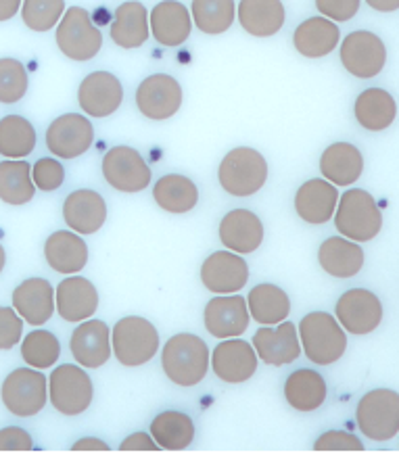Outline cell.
<instances>
[{
    "instance_id": "cell-1",
    "label": "cell",
    "mask_w": 399,
    "mask_h": 453,
    "mask_svg": "<svg viewBox=\"0 0 399 453\" xmlns=\"http://www.w3.org/2000/svg\"><path fill=\"white\" fill-rule=\"evenodd\" d=\"M161 368L173 385H199L210 370V347L196 334H173L161 351Z\"/></svg>"
},
{
    "instance_id": "cell-2",
    "label": "cell",
    "mask_w": 399,
    "mask_h": 453,
    "mask_svg": "<svg viewBox=\"0 0 399 453\" xmlns=\"http://www.w3.org/2000/svg\"><path fill=\"white\" fill-rule=\"evenodd\" d=\"M303 356L316 365L337 364L347 351V334L337 318L326 311H311L297 328Z\"/></svg>"
},
{
    "instance_id": "cell-3",
    "label": "cell",
    "mask_w": 399,
    "mask_h": 453,
    "mask_svg": "<svg viewBox=\"0 0 399 453\" xmlns=\"http://www.w3.org/2000/svg\"><path fill=\"white\" fill-rule=\"evenodd\" d=\"M334 226L341 236L354 242H370L383 228V213L377 199L364 188H349L339 195Z\"/></svg>"
},
{
    "instance_id": "cell-4",
    "label": "cell",
    "mask_w": 399,
    "mask_h": 453,
    "mask_svg": "<svg viewBox=\"0 0 399 453\" xmlns=\"http://www.w3.org/2000/svg\"><path fill=\"white\" fill-rule=\"evenodd\" d=\"M218 182L233 196H253L268 182V161L251 147L228 150L218 167Z\"/></svg>"
},
{
    "instance_id": "cell-5",
    "label": "cell",
    "mask_w": 399,
    "mask_h": 453,
    "mask_svg": "<svg viewBox=\"0 0 399 453\" xmlns=\"http://www.w3.org/2000/svg\"><path fill=\"white\" fill-rule=\"evenodd\" d=\"M159 351V333L141 316H126L111 330V353L126 368H141Z\"/></svg>"
},
{
    "instance_id": "cell-6",
    "label": "cell",
    "mask_w": 399,
    "mask_h": 453,
    "mask_svg": "<svg viewBox=\"0 0 399 453\" xmlns=\"http://www.w3.org/2000/svg\"><path fill=\"white\" fill-rule=\"evenodd\" d=\"M0 399L4 408L17 418L36 416L49 403V379L42 370L17 368L3 380Z\"/></svg>"
},
{
    "instance_id": "cell-7",
    "label": "cell",
    "mask_w": 399,
    "mask_h": 453,
    "mask_svg": "<svg viewBox=\"0 0 399 453\" xmlns=\"http://www.w3.org/2000/svg\"><path fill=\"white\" fill-rule=\"evenodd\" d=\"M57 46L67 59L84 63L95 59L103 49V34L82 7H69L57 23Z\"/></svg>"
},
{
    "instance_id": "cell-8",
    "label": "cell",
    "mask_w": 399,
    "mask_h": 453,
    "mask_svg": "<svg viewBox=\"0 0 399 453\" xmlns=\"http://www.w3.org/2000/svg\"><path fill=\"white\" fill-rule=\"evenodd\" d=\"M357 428L370 441H391L399 433V395L393 388H374L356 410Z\"/></svg>"
},
{
    "instance_id": "cell-9",
    "label": "cell",
    "mask_w": 399,
    "mask_h": 453,
    "mask_svg": "<svg viewBox=\"0 0 399 453\" xmlns=\"http://www.w3.org/2000/svg\"><path fill=\"white\" fill-rule=\"evenodd\" d=\"M92 397H95V387L82 365H57L49 376V402L63 416L73 418L84 414L90 408Z\"/></svg>"
},
{
    "instance_id": "cell-10",
    "label": "cell",
    "mask_w": 399,
    "mask_h": 453,
    "mask_svg": "<svg viewBox=\"0 0 399 453\" xmlns=\"http://www.w3.org/2000/svg\"><path fill=\"white\" fill-rule=\"evenodd\" d=\"M383 303L372 290L351 288L343 293L334 305V318L343 326L345 333L366 336L374 333L383 322Z\"/></svg>"
},
{
    "instance_id": "cell-11",
    "label": "cell",
    "mask_w": 399,
    "mask_h": 453,
    "mask_svg": "<svg viewBox=\"0 0 399 453\" xmlns=\"http://www.w3.org/2000/svg\"><path fill=\"white\" fill-rule=\"evenodd\" d=\"M103 176L111 188L119 193H141L151 184V167L144 164L142 155L132 147H113L103 157Z\"/></svg>"
},
{
    "instance_id": "cell-12",
    "label": "cell",
    "mask_w": 399,
    "mask_h": 453,
    "mask_svg": "<svg viewBox=\"0 0 399 453\" xmlns=\"http://www.w3.org/2000/svg\"><path fill=\"white\" fill-rule=\"evenodd\" d=\"M341 63L354 78H377L387 65V46L377 34L351 32L341 42Z\"/></svg>"
},
{
    "instance_id": "cell-13",
    "label": "cell",
    "mask_w": 399,
    "mask_h": 453,
    "mask_svg": "<svg viewBox=\"0 0 399 453\" xmlns=\"http://www.w3.org/2000/svg\"><path fill=\"white\" fill-rule=\"evenodd\" d=\"M182 86L167 73H153L144 78L136 90V107L147 119L164 121L180 111Z\"/></svg>"
},
{
    "instance_id": "cell-14",
    "label": "cell",
    "mask_w": 399,
    "mask_h": 453,
    "mask_svg": "<svg viewBox=\"0 0 399 453\" xmlns=\"http://www.w3.org/2000/svg\"><path fill=\"white\" fill-rule=\"evenodd\" d=\"M95 142V127L80 113H65L57 118L46 130V149L59 159H76L90 150Z\"/></svg>"
},
{
    "instance_id": "cell-15",
    "label": "cell",
    "mask_w": 399,
    "mask_h": 453,
    "mask_svg": "<svg viewBox=\"0 0 399 453\" xmlns=\"http://www.w3.org/2000/svg\"><path fill=\"white\" fill-rule=\"evenodd\" d=\"M257 353L251 342L239 339H222V342L211 351L210 364L213 374L228 385H242L251 380L257 372Z\"/></svg>"
},
{
    "instance_id": "cell-16",
    "label": "cell",
    "mask_w": 399,
    "mask_h": 453,
    "mask_svg": "<svg viewBox=\"0 0 399 453\" xmlns=\"http://www.w3.org/2000/svg\"><path fill=\"white\" fill-rule=\"evenodd\" d=\"M78 103L88 118H109L124 103V86H121L118 75L109 72H92L80 84Z\"/></svg>"
},
{
    "instance_id": "cell-17",
    "label": "cell",
    "mask_w": 399,
    "mask_h": 453,
    "mask_svg": "<svg viewBox=\"0 0 399 453\" xmlns=\"http://www.w3.org/2000/svg\"><path fill=\"white\" fill-rule=\"evenodd\" d=\"M253 349L262 362L274 365V368L293 364L302 356L297 326L288 319H282L274 326H262L253 334Z\"/></svg>"
},
{
    "instance_id": "cell-18",
    "label": "cell",
    "mask_w": 399,
    "mask_h": 453,
    "mask_svg": "<svg viewBox=\"0 0 399 453\" xmlns=\"http://www.w3.org/2000/svg\"><path fill=\"white\" fill-rule=\"evenodd\" d=\"M203 322L207 333L216 339H234L245 334L251 322L247 310V299L241 295H218L205 305Z\"/></svg>"
},
{
    "instance_id": "cell-19",
    "label": "cell",
    "mask_w": 399,
    "mask_h": 453,
    "mask_svg": "<svg viewBox=\"0 0 399 453\" xmlns=\"http://www.w3.org/2000/svg\"><path fill=\"white\" fill-rule=\"evenodd\" d=\"M201 282L216 295H234L249 282V265L239 253L216 251L201 265Z\"/></svg>"
},
{
    "instance_id": "cell-20",
    "label": "cell",
    "mask_w": 399,
    "mask_h": 453,
    "mask_svg": "<svg viewBox=\"0 0 399 453\" xmlns=\"http://www.w3.org/2000/svg\"><path fill=\"white\" fill-rule=\"evenodd\" d=\"M69 349L82 368H103L111 357V330L103 319H84L72 333Z\"/></svg>"
},
{
    "instance_id": "cell-21",
    "label": "cell",
    "mask_w": 399,
    "mask_h": 453,
    "mask_svg": "<svg viewBox=\"0 0 399 453\" xmlns=\"http://www.w3.org/2000/svg\"><path fill=\"white\" fill-rule=\"evenodd\" d=\"M98 310V290L88 278L67 276L55 288V311L65 322H84Z\"/></svg>"
},
{
    "instance_id": "cell-22",
    "label": "cell",
    "mask_w": 399,
    "mask_h": 453,
    "mask_svg": "<svg viewBox=\"0 0 399 453\" xmlns=\"http://www.w3.org/2000/svg\"><path fill=\"white\" fill-rule=\"evenodd\" d=\"M63 219L80 236L96 234L107 222V203L96 190H73L63 203Z\"/></svg>"
},
{
    "instance_id": "cell-23",
    "label": "cell",
    "mask_w": 399,
    "mask_h": 453,
    "mask_svg": "<svg viewBox=\"0 0 399 453\" xmlns=\"http://www.w3.org/2000/svg\"><path fill=\"white\" fill-rule=\"evenodd\" d=\"M219 242L228 251L247 255L257 251L264 242V224L249 209H233L222 218L218 228Z\"/></svg>"
},
{
    "instance_id": "cell-24",
    "label": "cell",
    "mask_w": 399,
    "mask_h": 453,
    "mask_svg": "<svg viewBox=\"0 0 399 453\" xmlns=\"http://www.w3.org/2000/svg\"><path fill=\"white\" fill-rule=\"evenodd\" d=\"M13 310L30 326H42L55 313V288L46 278H27L13 290Z\"/></svg>"
},
{
    "instance_id": "cell-25",
    "label": "cell",
    "mask_w": 399,
    "mask_h": 453,
    "mask_svg": "<svg viewBox=\"0 0 399 453\" xmlns=\"http://www.w3.org/2000/svg\"><path fill=\"white\" fill-rule=\"evenodd\" d=\"M190 11L178 0H161L149 13V32L161 46H180L190 38Z\"/></svg>"
},
{
    "instance_id": "cell-26",
    "label": "cell",
    "mask_w": 399,
    "mask_h": 453,
    "mask_svg": "<svg viewBox=\"0 0 399 453\" xmlns=\"http://www.w3.org/2000/svg\"><path fill=\"white\" fill-rule=\"evenodd\" d=\"M339 203L337 186L324 178H314L302 184L295 195V211L303 222L320 226L331 222Z\"/></svg>"
},
{
    "instance_id": "cell-27",
    "label": "cell",
    "mask_w": 399,
    "mask_h": 453,
    "mask_svg": "<svg viewBox=\"0 0 399 453\" xmlns=\"http://www.w3.org/2000/svg\"><path fill=\"white\" fill-rule=\"evenodd\" d=\"M46 264L59 274H78L88 264V245L73 230H59L44 242Z\"/></svg>"
},
{
    "instance_id": "cell-28",
    "label": "cell",
    "mask_w": 399,
    "mask_h": 453,
    "mask_svg": "<svg viewBox=\"0 0 399 453\" xmlns=\"http://www.w3.org/2000/svg\"><path fill=\"white\" fill-rule=\"evenodd\" d=\"M236 17L247 34L256 38H270L282 30L287 11L282 0H241Z\"/></svg>"
},
{
    "instance_id": "cell-29",
    "label": "cell",
    "mask_w": 399,
    "mask_h": 453,
    "mask_svg": "<svg viewBox=\"0 0 399 453\" xmlns=\"http://www.w3.org/2000/svg\"><path fill=\"white\" fill-rule=\"evenodd\" d=\"M364 249L360 242L345 236H331L318 249V264L334 278H354L364 268Z\"/></svg>"
},
{
    "instance_id": "cell-30",
    "label": "cell",
    "mask_w": 399,
    "mask_h": 453,
    "mask_svg": "<svg viewBox=\"0 0 399 453\" xmlns=\"http://www.w3.org/2000/svg\"><path fill=\"white\" fill-rule=\"evenodd\" d=\"M339 40V26L326 17H310V19L299 23L293 34L295 50L308 59H320V57L331 55L337 49Z\"/></svg>"
},
{
    "instance_id": "cell-31",
    "label": "cell",
    "mask_w": 399,
    "mask_h": 453,
    "mask_svg": "<svg viewBox=\"0 0 399 453\" xmlns=\"http://www.w3.org/2000/svg\"><path fill=\"white\" fill-rule=\"evenodd\" d=\"M320 172L324 180L334 186H351L364 172V157L351 142H334L320 157Z\"/></svg>"
},
{
    "instance_id": "cell-32",
    "label": "cell",
    "mask_w": 399,
    "mask_h": 453,
    "mask_svg": "<svg viewBox=\"0 0 399 453\" xmlns=\"http://www.w3.org/2000/svg\"><path fill=\"white\" fill-rule=\"evenodd\" d=\"M149 32V11L138 0H128L119 4L115 11V19L111 23V40L119 49L134 50L147 42Z\"/></svg>"
},
{
    "instance_id": "cell-33",
    "label": "cell",
    "mask_w": 399,
    "mask_h": 453,
    "mask_svg": "<svg viewBox=\"0 0 399 453\" xmlns=\"http://www.w3.org/2000/svg\"><path fill=\"white\" fill-rule=\"evenodd\" d=\"M326 380L311 368L295 370L285 380V399L297 411H316L326 402Z\"/></svg>"
},
{
    "instance_id": "cell-34",
    "label": "cell",
    "mask_w": 399,
    "mask_h": 453,
    "mask_svg": "<svg viewBox=\"0 0 399 453\" xmlns=\"http://www.w3.org/2000/svg\"><path fill=\"white\" fill-rule=\"evenodd\" d=\"M354 115L364 130L385 132L397 118V103L385 88H368L356 98Z\"/></svg>"
},
{
    "instance_id": "cell-35",
    "label": "cell",
    "mask_w": 399,
    "mask_h": 453,
    "mask_svg": "<svg viewBox=\"0 0 399 453\" xmlns=\"http://www.w3.org/2000/svg\"><path fill=\"white\" fill-rule=\"evenodd\" d=\"M249 316L256 319L262 326H274L282 322L291 313V299H288L287 290L270 282H262L257 287L249 290L247 297Z\"/></svg>"
},
{
    "instance_id": "cell-36",
    "label": "cell",
    "mask_w": 399,
    "mask_h": 453,
    "mask_svg": "<svg viewBox=\"0 0 399 453\" xmlns=\"http://www.w3.org/2000/svg\"><path fill=\"white\" fill-rule=\"evenodd\" d=\"M153 199L157 205L173 216L193 211L199 203V188L193 180L182 176V173H167L159 178L153 186Z\"/></svg>"
},
{
    "instance_id": "cell-37",
    "label": "cell",
    "mask_w": 399,
    "mask_h": 453,
    "mask_svg": "<svg viewBox=\"0 0 399 453\" xmlns=\"http://www.w3.org/2000/svg\"><path fill=\"white\" fill-rule=\"evenodd\" d=\"M151 437L159 449L182 451L193 445L195 441V422L184 411L167 410L153 418Z\"/></svg>"
},
{
    "instance_id": "cell-38",
    "label": "cell",
    "mask_w": 399,
    "mask_h": 453,
    "mask_svg": "<svg viewBox=\"0 0 399 453\" xmlns=\"http://www.w3.org/2000/svg\"><path fill=\"white\" fill-rule=\"evenodd\" d=\"M36 195L32 165L23 159L0 161V201L7 205H26Z\"/></svg>"
},
{
    "instance_id": "cell-39",
    "label": "cell",
    "mask_w": 399,
    "mask_h": 453,
    "mask_svg": "<svg viewBox=\"0 0 399 453\" xmlns=\"http://www.w3.org/2000/svg\"><path fill=\"white\" fill-rule=\"evenodd\" d=\"M36 130L32 121L21 115H7L0 119V155L7 159H23L36 149Z\"/></svg>"
},
{
    "instance_id": "cell-40",
    "label": "cell",
    "mask_w": 399,
    "mask_h": 453,
    "mask_svg": "<svg viewBox=\"0 0 399 453\" xmlns=\"http://www.w3.org/2000/svg\"><path fill=\"white\" fill-rule=\"evenodd\" d=\"M190 19L207 36L226 34L236 19L234 0H193Z\"/></svg>"
},
{
    "instance_id": "cell-41",
    "label": "cell",
    "mask_w": 399,
    "mask_h": 453,
    "mask_svg": "<svg viewBox=\"0 0 399 453\" xmlns=\"http://www.w3.org/2000/svg\"><path fill=\"white\" fill-rule=\"evenodd\" d=\"M61 356V342L53 333L49 330H36L34 328L26 339L21 341V357L30 368L46 370L53 368L59 362Z\"/></svg>"
},
{
    "instance_id": "cell-42",
    "label": "cell",
    "mask_w": 399,
    "mask_h": 453,
    "mask_svg": "<svg viewBox=\"0 0 399 453\" xmlns=\"http://www.w3.org/2000/svg\"><path fill=\"white\" fill-rule=\"evenodd\" d=\"M65 13V0H23L21 19L32 32H50Z\"/></svg>"
},
{
    "instance_id": "cell-43",
    "label": "cell",
    "mask_w": 399,
    "mask_h": 453,
    "mask_svg": "<svg viewBox=\"0 0 399 453\" xmlns=\"http://www.w3.org/2000/svg\"><path fill=\"white\" fill-rule=\"evenodd\" d=\"M27 72L21 61L4 57L0 59V103H19L27 92Z\"/></svg>"
},
{
    "instance_id": "cell-44",
    "label": "cell",
    "mask_w": 399,
    "mask_h": 453,
    "mask_svg": "<svg viewBox=\"0 0 399 453\" xmlns=\"http://www.w3.org/2000/svg\"><path fill=\"white\" fill-rule=\"evenodd\" d=\"M32 182L42 193H53L59 190L65 182V167L53 157H42L32 165Z\"/></svg>"
},
{
    "instance_id": "cell-45",
    "label": "cell",
    "mask_w": 399,
    "mask_h": 453,
    "mask_svg": "<svg viewBox=\"0 0 399 453\" xmlns=\"http://www.w3.org/2000/svg\"><path fill=\"white\" fill-rule=\"evenodd\" d=\"M23 336V318L13 307H0V351L19 345Z\"/></svg>"
},
{
    "instance_id": "cell-46",
    "label": "cell",
    "mask_w": 399,
    "mask_h": 453,
    "mask_svg": "<svg viewBox=\"0 0 399 453\" xmlns=\"http://www.w3.org/2000/svg\"><path fill=\"white\" fill-rule=\"evenodd\" d=\"M314 451H364V443L356 434L345 431H328L318 437Z\"/></svg>"
},
{
    "instance_id": "cell-47",
    "label": "cell",
    "mask_w": 399,
    "mask_h": 453,
    "mask_svg": "<svg viewBox=\"0 0 399 453\" xmlns=\"http://www.w3.org/2000/svg\"><path fill=\"white\" fill-rule=\"evenodd\" d=\"M362 0H316V9L322 17L334 23L354 19V15L360 11Z\"/></svg>"
},
{
    "instance_id": "cell-48",
    "label": "cell",
    "mask_w": 399,
    "mask_h": 453,
    "mask_svg": "<svg viewBox=\"0 0 399 453\" xmlns=\"http://www.w3.org/2000/svg\"><path fill=\"white\" fill-rule=\"evenodd\" d=\"M34 439L26 428L4 426L0 428V451H32Z\"/></svg>"
},
{
    "instance_id": "cell-49",
    "label": "cell",
    "mask_w": 399,
    "mask_h": 453,
    "mask_svg": "<svg viewBox=\"0 0 399 453\" xmlns=\"http://www.w3.org/2000/svg\"><path fill=\"white\" fill-rule=\"evenodd\" d=\"M119 451H161V449L153 441L151 434L134 433L119 445Z\"/></svg>"
},
{
    "instance_id": "cell-50",
    "label": "cell",
    "mask_w": 399,
    "mask_h": 453,
    "mask_svg": "<svg viewBox=\"0 0 399 453\" xmlns=\"http://www.w3.org/2000/svg\"><path fill=\"white\" fill-rule=\"evenodd\" d=\"M72 451H111V447H109L103 439L84 437L72 445Z\"/></svg>"
},
{
    "instance_id": "cell-51",
    "label": "cell",
    "mask_w": 399,
    "mask_h": 453,
    "mask_svg": "<svg viewBox=\"0 0 399 453\" xmlns=\"http://www.w3.org/2000/svg\"><path fill=\"white\" fill-rule=\"evenodd\" d=\"M23 0H0V21H9L19 13Z\"/></svg>"
},
{
    "instance_id": "cell-52",
    "label": "cell",
    "mask_w": 399,
    "mask_h": 453,
    "mask_svg": "<svg viewBox=\"0 0 399 453\" xmlns=\"http://www.w3.org/2000/svg\"><path fill=\"white\" fill-rule=\"evenodd\" d=\"M368 7L379 13H395L399 9V0H366Z\"/></svg>"
},
{
    "instance_id": "cell-53",
    "label": "cell",
    "mask_w": 399,
    "mask_h": 453,
    "mask_svg": "<svg viewBox=\"0 0 399 453\" xmlns=\"http://www.w3.org/2000/svg\"><path fill=\"white\" fill-rule=\"evenodd\" d=\"M4 265H7V253H4V249H3V245H0V274H3Z\"/></svg>"
}]
</instances>
